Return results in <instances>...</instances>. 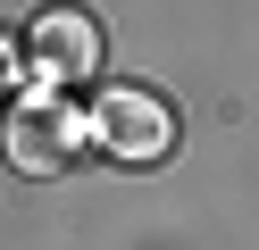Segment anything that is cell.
Masks as SVG:
<instances>
[{
  "label": "cell",
  "mask_w": 259,
  "mask_h": 250,
  "mask_svg": "<svg viewBox=\"0 0 259 250\" xmlns=\"http://www.w3.org/2000/svg\"><path fill=\"white\" fill-rule=\"evenodd\" d=\"M92 133H101V150H117L125 167H151L176 150V109L159 92H142V83H117V92H101V109H92Z\"/></svg>",
  "instance_id": "obj_1"
},
{
  "label": "cell",
  "mask_w": 259,
  "mask_h": 250,
  "mask_svg": "<svg viewBox=\"0 0 259 250\" xmlns=\"http://www.w3.org/2000/svg\"><path fill=\"white\" fill-rule=\"evenodd\" d=\"M67 142H75V117L59 92H34L9 109V159L25 167V175H59L67 167Z\"/></svg>",
  "instance_id": "obj_2"
},
{
  "label": "cell",
  "mask_w": 259,
  "mask_h": 250,
  "mask_svg": "<svg viewBox=\"0 0 259 250\" xmlns=\"http://www.w3.org/2000/svg\"><path fill=\"white\" fill-rule=\"evenodd\" d=\"M34 67H42V83H84L92 67H101V33H92V17H75V9L42 17V25H34Z\"/></svg>",
  "instance_id": "obj_3"
},
{
  "label": "cell",
  "mask_w": 259,
  "mask_h": 250,
  "mask_svg": "<svg viewBox=\"0 0 259 250\" xmlns=\"http://www.w3.org/2000/svg\"><path fill=\"white\" fill-rule=\"evenodd\" d=\"M0 75H9V50H0Z\"/></svg>",
  "instance_id": "obj_4"
}]
</instances>
